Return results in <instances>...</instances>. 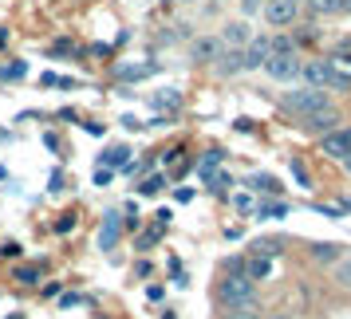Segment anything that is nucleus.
<instances>
[{
  "label": "nucleus",
  "instance_id": "nucleus-42",
  "mask_svg": "<svg viewBox=\"0 0 351 319\" xmlns=\"http://www.w3.org/2000/svg\"><path fill=\"white\" fill-rule=\"evenodd\" d=\"M154 217H158V229H166V225H170V209H158Z\"/></svg>",
  "mask_w": 351,
  "mask_h": 319
},
{
  "label": "nucleus",
  "instance_id": "nucleus-7",
  "mask_svg": "<svg viewBox=\"0 0 351 319\" xmlns=\"http://www.w3.org/2000/svg\"><path fill=\"white\" fill-rule=\"evenodd\" d=\"M241 55H245V71H261L265 67V60L272 55V44H269V36L261 32V36H253L245 48H241Z\"/></svg>",
  "mask_w": 351,
  "mask_h": 319
},
{
  "label": "nucleus",
  "instance_id": "nucleus-14",
  "mask_svg": "<svg viewBox=\"0 0 351 319\" xmlns=\"http://www.w3.org/2000/svg\"><path fill=\"white\" fill-rule=\"evenodd\" d=\"M261 300H245V303H229L221 311V319H261Z\"/></svg>",
  "mask_w": 351,
  "mask_h": 319
},
{
  "label": "nucleus",
  "instance_id": "nucleus-9",
  "mask_svg": "<svg viewBox=\"0 0 351 319\" xmlns=\"http://www.w3.org/2000/svg\"><path fill=\"white\" fill-rule=\"evenodd\" d=\"M221 40H217V36H197V40H193L190 44V60L193 64H213V60H217V55H221Z\"/></svg>",
  "mask_w": 351,
  "mask_h": 319
},
{
  "label": "nucleus",
  "instance_id": "nucleus-24",
  "mask_svg": "<svg viewBox=\"0 0 351 319\" xmlns=\"http://www.w3.org/2000/svg\"><path fill=\"white\" fill-rule=\"evenodd\" d=\"M158 64H134V67H119V79H146V75H154Z\"/></svg>",
  "mask_w": 351,
  "mask_h": 319
},
{
  "label": "nucleus",
  "instance_id": "nucleus-25",
  "mask_svg": "<svg viewBox=\"0 0 351 319\" xmlns=\"http://www.w3.org/2000/svg\"><path fill=\"white\" fill-rule=\"evenodd\" d=\"M127 146H107V154H103V158H99V166H107V170H111V166H123V162H127Z\"/></svg>",
  "mask_w": 351,
  "mask_h": 319
},
{
  "label": "nucleus",
  "instance_id": "nucleus-17",
  "mask_svg": "<svg viewBox=\"0 0 351 319\" xmlns=\"http://www.w3.org/2000/svg\"><path fill=\"white\" fill-rule=\"evenodd\" d=\"M304 8L312 16H339L343 12V0H304Z\"/></svg>",
  "mask_w": 351,
  "mask_h": 319
},
{
  "label": "nucleus",
  "instance_id": "nucleus-27",
  "mask_svg": "<svg viewBox=\"0 0 351 319\" xmlns=\"http://www.w3.org/2000/svg\"><path fill=\"white\" fill-rule=\"evenodd\" d=\"M269 44H272V55H285V51H296V44H292V36H269Z\"/></svg>",
  "mask_w": 351,
  "mask_h": 319
},
{
  "label": "nucleus",
  "instance_id": "nucleus-23",
  "mask_svg": "<svg viewBox=\"0 0 351 319\" xmlns=\"http://www.w3.org/2000/svg\"><path fill=\"white\" fill-rule=\"evenodd\" d=\"M206 181H209V190L217 193V197H225V193L237 186V181H233V174H221V170H217V174H209Z\"/></svg>",
  "mask_w": 351,
  "mask_h": 319
},
{
  "label": "nucleus",
  "instance_id": "nucleus-49",
  "mask_svg": "<svg viewBox=\"0 0 351 319\" xmlns=\"http://www.w3.org/2000/svg\"><path fill=\"white\" fill-rule=\"evenodd\" d=\"M182 4H193V0H182Z\"/></svg>",
  "mask_w": 351,
  "mask_h": 319
},
{
  "label": "nucleus",
  "instance_id": "nucleus-46",
  "mask_svg": "<svg viewBox=\"0 0 351 319\" xmlns=\"http://www.w3.org/2000/svg\"><path fill=\"white\" fill-rule=\"evenodd\" d=\"M4 40H8V32H0V48H4Z\"/></svg>",
  "mask_w": 351,
  "mask_h": 319
},
{
  "label": "nucleus",
  "instance_id": "nucleus-43",
  "mask_svg": "<svg viewBox=\"0 0 351 319\" xmlns=\"http://www.w3.org/2000/svg\"><path fill=\"white\" fill-rule=\"evenodd\" d=\"M339 209H343V213H351V197H343V201H339Z\"/></svg>",
  "mask_w": 351,
  "mask_h": 319
},
{
  "label": "nucleus",
  "instance_id": "nucleus-19",
  "mask_svg": "<svg viewBox=\"0 0 351 319\" xmlns=\"http://www.w3.org/2000/svg\"><path fill=\"white\" fill-rule=\"evenodd\" d=\"M245 276H249V280H269L272 276V260L269 256H253V260H245Z\"/></svg>",
  "mask_w": 351,
  "mask_h": 319
},
{
  "label": "nucleus",
  "instance_id": "nucleus-12",
  "mask_svg": "<svg viewBox=\"0 0 351 319\" xmlns=\"http://www.w3.org/2000/svg\"><path fill=\"white\" fill-rule=\"evenodd\" d=\"M217 40H221L225 48H245V44L253 40V32H249V24H245V20H233V24H225V32L217 36Z\"/></svg>",
  "mask_w": 351,
  "mask_h": 319
},
{
  "label": "nucleus",
  "instance_id": "nucleus-44",
  "mask_svg": "<svg viewBox=\"0 0 351 319\" xmlns=\"http://www.w3.org/2000/svg\"><path fill=\"white\" fill-rule=\"evenodd\" d=\"M339 162H343V170H348V174H351V154H343V158H339Z\"/></svg>",
  "mask_w": 351,
  "mask_h": 319
},
{
  "label": "nucleus",
  "instance_id": "nucleus-35",
  "mask_svg": "<svg viewBox=\"0 0 351 319\" xmlns=\"http://www.w3.org/2000/svg\"><path fill=\"white\" fill-rule=\"evenodd\" d=\"M162 237V229L158 225H154V229H150V233H143V237H138V248H150V244H154V240Z\"/></svg>",
  "mask_w": 351,
  "mask_h": 319
},
{
  "label": "nucleus",
  "instance_id": "nucleus-34",
  "mask_svg": "<svg viewBox=\"0 0 351 319\" xmlns=\"http://www.w3.org/2000/svg\"><path fill=\"white\" fill-rule=\"evenodd\" d=\"M158 107H170V111H182V95H174V91H170V95H158Z\"/></svg>",
  "mask_w": 351,
  "mask_h": 319
},
{
  "label": "nucleus",
  "instance_id": "nucleus-20",
  "mask_svg": "<svg viewBox=\"0 0 351 319\" xmlns=\"http://www.w3.org/2000/svg\"><path fill=\"white\" fill-rule=\"evenodd\" d=\"M249 248H253V256H269V260H272V256L285 253V244H280L276 237H256L253 244H249Z\"/></svg>",
  "mask_w": 351,
  "mask_h": 319
},
{
  "label": "nucleus",
  "instance_id": "nucleus-5",
  "mask_svg": "<svg viewBox=\"0 0 351 319\" xmlns=\"http://www.w3.org/2000/svg\"><path fill=\"white\" fill-rule=\"evenodd\" d=\"M319 154L324 158H343V154H351V127H335L328 130V134H319Z\"/></svg>",
  "mask_w": 351,
  "mask_h": 319
},
{
  "label": "nucleus",
  "instance_id": "nucleus-52",
  "mask_svg": "<svg viewBox=\"0 0 351 319\" xmlns=\"http://www.w3.org/2000/svg\"><path fill=\"white\" fill-rule=\"evenodd\" d=\"M288 319H292V316H288Z\"/></svg>",
  "mask_w": 351,
  "mask_h": 319
},
{
  "label": "nucleus",
  "instance_id": "nucleus-11",
  "mask_svg": "<svg viewBox=\"0 0 351 319\" xmlns=\"http://www.w3.org/2000/svg\"><path fill=\"white\" fill-rule=\"evenodd\" d=\"M300 79H304V87H324L328 83V60H308V64H300Z\"/></svg>",
  "mask_w": 351,
  "mask_h": 319
},
{
  "label": "nucleus",
  "instance_id": "nucleus-32",
  "mask_svg": "<svg viewBox=\"0 0 351 319\" xmlns=\"http://www.w3.org/2000/svg\"><path fill=\"white\" fill-rule=\"evenodd\" d=\"M123 229H138V205H127V213H123Z\"/></svg>",
  "mask_w": 351,
  "mask_h": 319
},
{
  "label": "nucleus",
  "instance_id": "nucleus-50",
  "mask_svg": "<svg viewBox=\"0 0 351 319\" xmlns=\"http://www.w3.org/2000/svg\"><path fill=\"white\" fill-rule=\"evenodd\" d=\"M162 4H170V0H162Z\"/></svg>",
  "mask_w": 351,
  "mask_h": 319
},
{
  "label": "nucleus",
  "instance_id": "nucleus-21",
  "mask_svg": "<svg viewBox=\"0 0 351 319\" xmlns=\"http://www.w3.org/2000/svg\"><path fill=\"white\" fill-rule=\"evenodd\" d=\"M328 64L335 67V71H343V75H351V40H343L339 48L328 55Z\"/></svg>",
  "mask_w": 351,
  "mask_h": 319
},
{
  "label": "nucleus",
  "instance_id": "nucleus-29",
  "mask_svg": "<svg viewBox=\"0 0 351 319\" xmlns=\"http://www.w3.org/2000/svg\"><path fill=\"white\" fill-rule=\"evenodd\" d=\"M316 40H319V32L312 24H300V28L292 32V44H316Z\"/></svg>",
  "mask_w": 351,
  "mask_h": 319
},
{
  "label": "nucleus",
  "instance_id": "nucleus-31",
  "mask_svg": "<svg viewBox=\"0 0 351 319\" xmlns=\"http://www.w3.org/2000/svg\"><path fill=\"white\" fill-rule=\"evenodd\" d=\"M335 280L343 288H351V260H335Z\"/></svg>",
  "mask_w": 351,
  "mask_h": 319
},
{
  "label": "nucleus",
  "instance_id": "nucleus-13",
  "mask_svg": "<svg viewBox=\"0 0 351 319\" xmlns=\"http://www.w3.org/2000/svg\"><path fill=\"white\" fill-rule=\"evenodd\" d=\"M245 186H249L253 193H265V197H280V193H285L280 190V181H276L272 174H249L245 177Z\"/></svg>",
  "mask_w": 351,
  "mask_h": 319
},
{
  "label": "nucleus",
  "instance_id": "nucleus-36",
  "mask_svg": "<svg viewBox=\"0 0 351 319\" xmlns=\"http://www.w3.org/2000/svg\"><path fill=\"white\" fill-rule=\"evenodd\" d=\"M316 213H324V217H332V221H339V217H343V209H335V205H324V201H316Z\"/></svg>",
  "mask_w": 351,
  "mask_h": 319
},
{
  "label": "nucleus",
  "instance_id": "nucleus-2",
  "mask_svg": "<svg viewBox=\"0 0 351 319\" xmlns=\"http://www.w3.org/2000/svg\"><path fill=\"white\" fill-rule=\"evenodd\" d=\"M213 296H217V303H221V307L256 300V280H249L245 272H225L221 280H217V288H213Z\"/></svg>",
  "mask_w": 351,
  "mask_h": 319
},
{
  "label": "nucleus",
  "instance_id": "nucleus-48",
  "mask_svg": "<svg viewBox=\"0 0 351 319\" xmlns=\"http://www.w3.org/2000/svg\"><path fill=\"white\" fill-rule=\"evenodd\" d=\"M292 4H300V8H304V0H292Z\"/></svg>",
  "mask_w": 351,
  "mask_h": 319
},
{
  "label": "nucleus",
  "instance_id": "nucleus-6",
  "mask_svg": "<svg viewBox=\"0 0 351 319\" xmlns=\"http://www.w3.org/2000/svg\"><path fill=\"white\" fill-rule=\"evenodd\" d=\"M119 240H123V213L111 209V213H103V225H99V248L111 253V248H119Z\"/></svg>",
  "mask_w": 351,
  "mask_h": 319
},
{
  "label": "nucleus",
  "instance_id": "nucleus-41",
  "mask_svg": "<svg viewBox=\"0 0 351 319\" xmlns=\"http://www.w3.org/2000/svg\"><path fill=\"white\" fill-rule=\"evenodd\" d=\"M174 197H178V201H182V205H186V201H193V190H186V186H182V190H178Z\"/></svg>",
  "mask_w": 351,
  "mask_h": 319
},
{
  "label": "nucleus",
  "instance_id": "nucleus-22",
  "mask_svg": "<svg viewBox=\"0 0 351 319\" xmlns=\"http://www.w3.org/2000/svg\"><path fill=\"white\" fill-rule=\"evenodd\" d=\"M253 213L261 217V221H276V217H285V213H288V205H285V201H256Z\"/></svg>",
  "mask_w": 351,
  "mask_h": 319
},
{
  "label": "nucleus",
  "instance_id": "nucleus-10",
  "mask_svg": "<svg viewBox=\"0 0 351 319\" xmlns=\"http://www.w3.org/2000/svg\"><path fill=\"white\" fill-rule=\"evenodd\" d=\"M213 67H217V75H221V79L241 75V71H245V55H241V48H221V55L213 60Z\"/></svg>",
  "mask_w": 351,
  "mask_h": 319
},
{
  "label": "nucleus",
  "instance_id": "nucleus-8",
  "mask_svg": "<svg viewBox=\"0 0 351 319\" xmlns=\"http://www.w3.org/2000/svg\"><path fill=\"white\" fill-rule=\"evenodd\" d=\"M300 127L308 130V134H328V130L339 127V111L335 107H324V111H312L300 118Z\"/></svg>",
  "mask_w": 351,
  "mask_h": 319
},
{
  "label": "nucleus",
  "instance_id": "nucleus-40",
  "mask_svg": "<svg viewBox=\"0 0 351 319\" xmlns=\"http://www.w3.org/2000/svg\"><path fill=\"white\" fill-rule=\"evenodd\" d=\"M67 229H75V217H64V221H56V233H67Z\"/></svg>",
  "mask_w": 351,
  "mask_h": 319
},
{
  "label": "nucleus",
  "instance_id": "nucleus-45",
  "mask_svg": "<svg viewBox=\"0 0 351 319\" xmlns=\"http://www.w3.org/2000/svg\"><path fill=\"white\" fill-rule=\"evenodd\" d=\"M261 319H288V316H280V311H272V316H261Z\"/></svg>",
  "mask_w": 351,
  "mask_h": 319
},
{
  "label": "nucleus",
  "instance_id": "nucleus-47",
  "mask_svg": "<svg viewBox=\"0 0 351 319\" xmlns=\"http://www.w3.org/2000/svg\"><path fill=\"white\" fill-rule=\"evenodd\" d=\"M343 12H351V0H343Z\"/></svg>",
  "mask_w": 351,
  "mask_h": 319
},
{
  "label": "nucleus",
  "instance_id": "nucleus-4",
  "mask_svg": "<svg viewBox=\"0 0 351 319\" xmlns=\"http://www.w3.org/2000/svg\"><path fill=\"white\" fill-rule=\"evenodd\" d=\"M261 16H265L269 28H292L296 16H300V4H292V0H265Z\"/></svg>",
  "mask_w": 351,
  "mask_h": 319
},
{
  "label": "nucleus",
  "instance_id": "nucleus-38",
  "mask_svg": "<svg viewBox=\"0 0 351 319\" xmlns=\"http://www.w3.org/2000/svg\"><path fill=\"white\" fill-rule=\"evenodd\" d=\"M225 272H245V256H229L225 260Z\"/></svg>",
  "mask_w": 351,
  "mask_h": 319
},
{
  "label": "nucleus",
  "instance_id": "nucleus-3",
  "mask_svg": "<svg viewBox=\"0 0 351 319\" xmlns=\"http://www.w3.org/2000/svg\"><path fill=\"white\" fill-rule=\"evenodd\" d=\"M265 75L276 79V83H296V79H300V60H296V51L269 55V60H265Z\"/></svg>",
  "mask_w": 351,
  "mask_h": 319
},
{
  "label": "nucleus",
  "instance_id": "nucleus-39",
  "mask_svg": "<svg viewBox=\"0 0 351 319\" xmlns=\"http://www.w3.org/2000/svg\"><path fill=\"white\" fill-rule=\"evenodd\" d=\"M233 205H237V209H253V197H249V193H237V197H233Z\"/></svg>",
  "mask_w": 351,
  "mask_h": 319
},
{
  "label": "nucleus",
  "instance_id": "nucleus-28",
  "mask_svg": "<svg viewBox=\"0 0 351 319\" xmlns=\"http://www.w3.org/2000/svg\"><path fill=\"white\" fill-rule=\"evenodd\" d=\"M288 170H292V177H296V181H300L304 190H312V174H308V170H304V162H300V158H292V162H288Z\"/></svg>",
  "mask_w": 351,
  "mask_h": 319
},
{
  "label": "nucleus",
  "instance_id": "nucleus-18",
  "mask_svg": "<svg viewBox=\"0 0 351 319\" xmlns=\"http://www.w3.org/2000/svg\"><path fill=\"white\" fill-rule=\"evenodd\" d=\"M40 276H44L40 264H16V268H12V280L24 284V288H36V284H40Z\"/></svg>",
  "mask_w": 351,
  "mask_h": 319
},
{
  "label": "nucleus",
  "instance_id": "nucleus-15",
  "mask_svg": "<svg viewBox=\"0 0 351 319\" xmlns=\"http://www.w3.org/2000/svg\"><path fill=\"white\" fill-rule=\"evenodd\" d=\"M308 253H312V260H319V264H335V260L343 256V248H339L335 240H316Z\"/></svg>",
  "mask_w": 351,
  "mask_h": 319
},
{
  "label": "nucleus",
  "instance_id": "nucleus-30",
  "mask_svg": "<svg viewBox=\"0 0 351 319\" xmlns=\"http://www.w3.org/2000/svg\"><path fill=\"white\" fill-rule=\"evenodd\" d=\"M162 186H166V177H162V174H150L146 181H138V193H158Z\"/></svg>",
  "mask_w": 351,
  "mask_h": 319
},
{
  "label": "nucleus",
  "instance_id": "nucleus-51",
  "mask_svg": "<svg viewBox=\"0 0 351 319\" xmlns=\"http://www.w3.org/2000/svg\"><path fill=\"white\" fill-rule=\"evenodd\" d=\"M256 4H265V0H256Z\"/></svg>",
  "mask_w": 351,
  "mask_h": 319
},
{
  "label": "nucleus",
  "instance_id": "nucleus-16",
  "mask_svg": "<svg viewBox=\"0 0 351 319\" xmlns=\"http://www.w3.org/2000/svg\"><path fill=\"white\" fill-rule=\"evenodd\" d=\"M221 162H225V150H217V146H213V150H206V154L197 158V177L217 174V170H221Z\"/></svg>",
  "mask_w": 351,
  "mask_h": 319
},
{
  "label": "nucleus",
  "instance_id": "nucleus-33",
  "mask_svg": "<svg viewBox=\"0 0 351 319\" xmlns=\"http://www.w3.org/2000/svg\"><path fill=\"white\" fill-rule=\"evenodd\" d=\"M0 256H4V260H20V244L16 240H4V244H0Z\"/></svg>",
  "mask_w": 351,
  "mask_h": 319
},
{
  "label": "nucleus",
  "instance_id": "nucleus-26",
  "mask_svg": "<svg viewBox=\"0 0 351 319\" xmlns=\"http://www.w3.org/2000/svg\"><path fill=\"white\" fill-rule=\"evenodd\" d=\"M28 75V67H24V60H12V64L0 67V79H24Z\"/></svg>",
  "mask_w": 351,
  "mask_h": 319
},
{
  "label": "nucleus",
  "instance_id": "nucleus-37",
  "mask_svg": "<svg viewBox=\"0 0 351 319\" xmlns=\"http://www.w3.org/2000/svg\"><path fill=\"white\" fill-rule=\"evenodd\" d=\"M111 170H107V166H99V170H95V186H99V190H103V186H111Z\"/></svg>",
  "mask_w": 351,
  "mask_h": 319
},
{
  "label": "nucleus",
  "instance_id": "nucleus-1",
  "mask_svg": "<svg viewBox=\"0 0 351 319\" xmlns=\"http://www.w3.org/2000/svg\"><path fill=\"white\" fill-rule=\"evenodd\" d=\"M280 107L292 111L296 118L312 111H324V107H332V91H324V87H296V91H285L280 95Z\"/></svg>",
  "mask_w": 351,
  "mask_h": 319
}]
</instances>
